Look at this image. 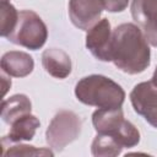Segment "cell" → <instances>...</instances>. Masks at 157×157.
Here are the masks:
<instances>
[{"instance_id":"cell-1","label":"cell","mask_w":157,"mask_h":157,"mask_svg":"<svg viewBox=\"0 0 157 157\" xmlns=\"http://www.w3.org/2000/svg\"><path fill=\"white\" fill-rule=\"evenodd\" d=\"M110 61L129 75L141 74L150 66L148 42L137 25L121 23L113 29Z\"/></svg>"},{"instance_id":"cell-2","label":"cell","mask_w":157,"mask_h":157,"mask_svg":"<svg viewBox=\"0 0 157 157\" xmlns=\"http://www.w3.org/2000/svg\"><path fill=\"white\" fill-rule=\"evenodd\" d=\"M75 96L78 102L97 108H121L125 92L120 85L103 75L82 77L75 86Z\"/></svg>"},{"instance_id":"cell-3","label":"cell","mask_w":157,"mask_h":157,"mask_svg":"<svg viewBox=\"0 0 157 157\" xmlns=\"http://www.w3.org/2000/svg\"><path fill=\"white\" fill-rule=\"evenodd\" d=\"M92 124L97 134L114 137L123 147H135L140 142V131L124 118L121 108H98L92 114Z\"/></svg>"},{"instance_id":"cell-4","label":"cell","mask_w":157,"mask_h":157,"mask_svg":"<svg viewBox=\"0 0 157 157\" xmlns=\"http://www.w3.org/2000/svg\"><path fill=\"white\" fill-rule=\"evenodd\" d=\"M47 38L48 29L39 15L32 10H22L13 32L6 39L29 50H38L45 44Z\"/></svg>"},{"instance_id":"cell-5","label":"cell","mask_w":157,"mask_h":157,"mask_svg":"<svg viewBox=\"0 0 157 157\" xmlns=\"http://www.w3.org/2000/svg\"><path fill=\"white\" fill-rule=\"evenodd\" d=\"M82 121L71 110L58 112L45 131L47 144L55 152H61L69 144L75 141L81 134Z\"/></svg>"},{"instance_id":"cell-6","label":"cell","mask_w":157,"mask_h":157,"mask_svg":"<svg viewBox=\"0 0 157 157\" xmlns=\"http://www.w3.org/2000/svg\"><path fill=\"white\" fill-rule=\"evenodd\" d=\"M134 110L157 129V86L152 81L140 82L130 92Z\"/></svg>"},{"instance_id":"cell-7","label":"cell","mask_w":157,"mask_h":157,"mask_svg":"<svg viewBox=\"0 0 157 157\" xmlns=\"http://www.w3.org/2000/svg\"><path fill=\"white\" fill-rule=\"evenodd\" d=\"M130 10L148 44L157 48V0H132Z\"/></svg>"},{"instance_id":"cell-8","label":"cell","mask_w":157,"mask_h":157,"mask_svg":"<svg viewBox=\"0 0 157 157\" xmlns=\"http://www.w3.org/2000/svg\"><path fill=\"white\" fill-rule=\"evenodd\" d=\"M113 31L108 18L99 20L86 34V48L99 61H110Z\"/></svg>"},{"instance_id":"cell-9","label":"cell","mask_w":157,"mask_h":157,"mask_svg":"<svg viewBox=\"0 0 157 157\" xmlns=\"http://www.w3.org/2000/svg\"><path fill=\"white\" fill-rule=\"evenodd\" d=\"M103 10L102 0H69V17L72 25L82 31L96 25Z\"/></svg>"},{"instance_id":"cell-10","label":"cell","mask_w":157,"mask_h":157,"mask_svg":"<svg viewBox=\"0 0 157 157\" xmlns=\"http://www.w3.org/2000/svg\"><path fill=\"white\" fill-rule=\"evenodd\" d=\"M42 65L47 74L63 80L71 74V59L70 55L59 48H48L42 54Z\"/></svg>"},{"instance_id":"cell-11","label":"cell","mask_w":157,"mask_h":157,"mask_svg":"<svg viewBox=\"0 0 157 157\" xmlns=\"http://www.w3.org/2000/svg\"><path fill=\"white\" fill-rule=\"evenodd\" d=\"M1 71L12 77H26L34 69L33 58L25 52L10 50L1 56Z\"/></svg>"},{"instance_id":"cell-12","label":"cell","mask_w":157,"mask_h":157,"mask_svg":"<svg viewBox=\"0 0 157 157\" xmlns=\"http://www.w3.org/2000/svg\"><path fill=\"white\" fill-rule=\"evenodd\" d=\"M40 126V121L36 115H32L31 113L20 117L10 125V131L7 136H4V139L11 144H18L22 141H31L37 129Z\"/></svg>"},{"instance_id":"cell-13","label":"cell","mask_w":157,"mask_h":157,"mask_svg":"<svg viewBox=\"0 0 157 157\" xmlns=\"http://www.w3.org/2000/svg\"><path fill=\"white\" fill-rule=\"evenodd\" d=\"M32 103L26 94H13L2 101L1 104V119L7 125H11L16 119L31 113Z\"/></svg>"},{"instance_id":"cell-14","label":"cell","mask_w":157,"mask_h":157,"mask_svg":"<svg viewBox=\"0 0 157 157\" xmlns=\"http://www.w3.org/2000/svg\"><path fill=\"white\" fill-rule=\"evenodd\" d=\"M123 148L114 137L105 134H97L91 145L92 155L96 157H114L120 155Z\"/></svg>"},{"instance_id":"cell-15","label":"cell","mask_w":157,"mask_h":157,"mask_svg":"<svg viewBox=\"0 0 157 157\" xmlns=\"http://www.w3.org/2000/svg\"><path fill=\"white\" fill-rule=\"evenodd\" d=\"M20 12L10 2V0L0 1V34L7 38L15 29Z\"/></svg>"},{"instance_id":"cell-16","label":"cell","mask_w":157,"mask_h":157,"mask_svg":"<svg viewBox=\"0 0 157 157\" xmlns=\"http://www.w3.org/2000/svg\"><path fill=\"white\" fill-rule=\"evenodd\" d=\"M1 146H2V156H54V152L47 148H37L36 146L23 145L20 142V145L11 144L6 141L4 137L1 139Z\"/></svg>"},{"instance_id":"cell-17","label":"cell","mask_w":157,"mask_h":157,"mask_svg":"<svg viewBox=\"0 0 157 157\" xmlns=\"http://www.w3.org/2000/svg\"><path fill=\"white\" fill-rule=\"evenodd\" d=\"M102 4L108 12H121L128 7L129 0H102Z\"/></svg>"},{"instance_id":"cell-18","label":"cell","mask_w":157,"mask_h":157,"mask_svg":"<svg viewBox=\"0 0 157 157\" xmlns=\"http://www.w3.org/2000/svg\"><path fill=\"white\" fill-rule=\"evenodd\" d=\"M1 82H2V88H4V92H2V93H4V96H5L6 92L9 91V88L11 87V80L5 76V72L1 74Z\"/></svg>"},{"instance_id":"cell-19","label":"cell","mask_w":157,"mask_h":157,"mask_svg":"<svg viewBox=\"0 0 157 157\" xmlns=\"http://www.w3.org/2000/svg\"><path fill=\"white\" fill-rule=\"evenodd\" d=\"M156 86H157V67H156V70H155V72H153V75H152V80H151Z\"/></svg>"}]
</instances>
